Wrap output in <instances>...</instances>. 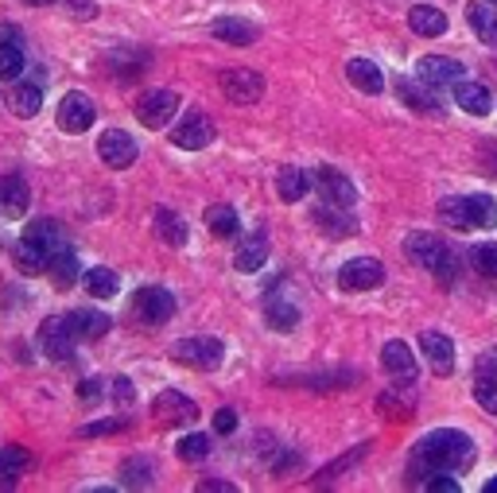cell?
<instances>
[{
  "instance_id": "cell-1",
  "label": "cell",
  "mask_w": 497,
  "mask_h": 493,
  "mask_svg": "<svg viewBox=\"0 0 497 493\" xmlns=\"http://www.w3.org/2000/svg\"><path fill=\"white\" fill-rule=\"evenodd\" d=\"M416 459L428 474L435 471H451V474H463L470 463H475V443H470L466 431H455V428H440L432 436L420 439L416 447Z\"/></svg>"
},
{
  "instance_id": "cell-2",
  "label": "cell",
  "mask_w": 497,
  "mask_h": 493,
  "mask_svg": "<svg viewBox=\"0 0 497 493\" xmlns=\"http://www.w3.org/2000/svg\"><path fill=\"white\" fill-rule=\"evenodd\" d=\"M171 358L187 369H198V373H214L222 361H226V346L218 338H206V334H195V338H179L171 342Z\"/></svg>"
},
{
  "instance_id": "cell-3",
  "label": "cell",
  "mask_w": 497,
  "mask_h": 493,
  "mask_svg": "<svg viewBox=\"0 0 497 493\" xmlns=\"http://www.w3.org/2000/svg\"><path fill=\"white\" fill-rule=\"evenodd\" d=\"M175 113H179V93L175 90H148L136 101V121L144 128H168Z\"/></svg>"
},
{
  "instance_id": "cell-4",
  "label": "cell",
  "mask_w": 497,
  "mask_h": 493,
  "mask_svg": "<svg viewBox=\"0 0 497 493\" xmlns=\"http://www.w3.org/2000/svg\"><path fill=\"white\" fill-rule=\"evenodd\" d=\"M381 280H385V268H381V261H373V256H353V261L338 268L342 291H373Z\"/></svg>"
},
{
  "instance_id": "cell-5",
  "label": "cell",
  "mask_w": 497,
  "mask_h": 493,
  "mask_svg": "<svg viewBox=\"0 0 497 493\" xmlns=\"http://www.w3.org/2000/svg\"><path fill=\"white\" fill-rule=\"evenodd\" d=\"M466 74V66L458 58H447V55H423L420 66H416V78H423L432 90H451L458 86Z\"/></svg>"
},
{
  "instance_id": "cell-6",
  "label": "cell",
  "mask_w": 497,
  "mask_h": 493,
  "mask_svg": "<svg viewBox=\"0 0 497 493\" xmlns=\"http://www.w3.org/2000/svg\"><path fill=\"white\" fill-rule=\"evenodd\" d=\"M311 183H315V191L323 195V203H330V206L353 210V203H358V186H353L338 168H318Z\"/></svg>"
},
{
  "instance_id": "cell-7",
  "label": "cell",
  "mask_w": 497,
  "mask_h": 493,
  "mask_svg": "<svg viewBox=\"0 0 497 493\" xmlns=\"http://www.w3.org/2000/svg\"><path fill=\"white\" fill-rule=\"evenodd\" d=\"M133 307H136V315L148 326H160V323H168L171 315H175V296H171L168 288H140L136 299H133Z\"/></svg>"
},
{
  "instance_id": "cell-8",
  "label": "cell",
  "mask_w": 497,
  "mask_h": 493,
  "mask_svg": "<svg viewBox=\"0 0 497 493\" xmlns=\"http://www.w3.org/2000/svg\"><path fill=\"white\" fill-rule=\"evenodd\" d=\"M222 93L233 101V105H257L260 93H265V78L257 70H226L222 74Z\"/></svg>"
},
{
  "instance_id": "cell-9",
  "label": "cell",
  "mask_w": 497,
  "mask_h": 493,
  "mask_svg": "<svg viewBox=\"0 0 497 493\" xmlns=\"http://www.w3.org/2000/svg\"><path fill=\"white\" fill-rule=\"evenodd\" d=\"M210 140H214V121H210V117H203V113H191V117H187V121L171 133V144L183 148V151H203Z\"/></svg>"
},
{
  "instance_id": "cell-10",
  "label": "cell",
  "mask_w": 497,
  "mask_h": 493,
  "mask_svg": "<svg viewBox=\"0 0 497 493\" xmlns=\"http://www.w3.org/2000/svg\"><path fill=\"white\" fill-rule=\"evenodd\" d=\"M93 117H98V109L86 93H66L63 105H58V128H66V133H86Z\"/></svg>"
},
{
  "instance_id": "cell-11",
  "label": "cell",
  "mask_w": 497,
  "mask_h": 493,
  "mask_svg": "<svg viewBox=\"0 0 497 493\" xmlns=\"http://www.w3.org/2000/svg\"><path fill=\"white\" fill-rule=\"evenodd\" d=\"M98 156H101V163H109V168H128V163L136 160V140L121 133V128H109L105 136H98Z\"/></svg>"
},
{
  "instance_id": "cell-12",
  "label": "cell",
  "mask_w": 497,
  "mask_h": 493,
  "mask_svg": "<svg viewBox=\"0 0 497 493\" xmlns=\"http://www.w3.org/2000/svg\"><path fill=\"white\" fill-rule=\"evenodd\" d=\"M420 354L428 358V366L440 373V377H447V373L455 369V346H451V338L440 334V331H423L420 334Z\"/></svg>"
},
{
  "instance_id": "cell-13",
  "label": "cell",
  "mask_w": 497,
  "mask_h": 493,
  "mask_svg": "<svg viewBox=\"0 0 497 493\" xmlns=\"http://www.w3.org/2000/svg\"><path fill=\"white\" fill-rule=\"evenodd\" d=\"M39 346H43V354L51 361H66L70 350H74V334H70L66 319H47L39 326Z\"/></svg>"
},
{
  "instance_id": "cell-14",
  "label": "cell",
  "mask_w": 497,
  "mask_h": 493,
  "mask_svg": "<svg viewBox=\"0 0 497 493\" xmlns=\"http://www.w3.org/2000/svg\"><path fill=\"white\" fill-rule=\"evenodd\" d=\"M66 326L74 334V342H98V338L109 331V315L93 311V307H78L66 315Z\"/></svg>"
},
{
  "instance_id": "cell-15",
  "label": "cell",
  "mask_w": 497,
  "mask_h": 493,
  "mask_svg": "<svg viewBox=\"0 0 497 493\" xmlns=\"http://www.w3.org/2000/svg\"><path fill=\"white\" fill-rule=\"evenodd\" d=\"M443 249H447V245L435 238V233H420V229H416V233H408V238H405V256H408L412 264L428 268V272L435 268V261L443 256Z\"/></svg>"
},
{
  "instance_id": "cell-16",
  "label": "cell",
  "mask_w": 497,
  "mask_h": 493,
  "mask_svg": "<svg viewBox=\"0 0 497 493\" xmlns=\"http://www.w3.org/2000/svg\"><path fill=\"white\" fill-rule=\"evenodd\" d=\"M28 206H31L28 183L20 175H4L0 179V218H20V214H28Z\"/></svg>"
},
{
  "instance_id": "cell-17",
  "label": "cell",
  "mask_w": 497,
  "mask_h": 493,
  "mask_svg": "<svg viewBox=\"0 0 497 493\" xmlns=\"http://www.w3.org/2000/svg\"><path fill=\"white\" fill-rule=\"evenodd\" d=\"M381 366L388 377H400V381H416V354L405 346V342H385L381 350Z\"/></svg>"
},
{
  "instance_id": "cell-18",
  "label": "cell",
  "mask_w": 497,
  "mask_h": 493,
  "mask_svg": "<svg viewBox=\"0 0 497 493\" xmlns=\"http://www.w3.org/2000/svg\"><path fill=\"white\" fill-rule=\"evenodd\" d=\"M265 261H268L265 233H248V238L238 245V253H233V268H238V272H260Z\"/></svg>"
},
{
  "instance_id": "cell-19",
  "label": "cell",
  "mask_w": 497,
  "mask_h": 493,
  "mask_svg": "<svg viewBox=\"0 0 497 493\" xmlns=\"http://www.w3.org/2000/svg\"><path fill=\"white\" fill-rule=\"evenodd\" d=\"M397 93H400V101H405L408 109H416V113H432V117L443 113L440 101L428 93V82H423V78H400L397 82Z\"/></svg>"
},
{
  "instance_id": "cell-20",
  "label": "cell",
  "mask_w": 497,
  "mask_h": 493,
  "mask_svg": "<svg viewBox=\"0 0 497 493\" xmlns=\"http://www.w3.org/2000/svg\"><path fill=\"white\" fill-rule=\"evenodd\" d=\"M156 416H163V419H171V424H191V419L198 416V408H195V401H187L183 393H175V389H168V393H160L156 396Z\"/></svg>"
},
{
  "instance_id": "cell-21",
  "label": "cell",
  "mask_w": 497,
  "mask_h": 493,
  "mask_svg": "<svg viewBox=\"0 0 497 493\" xmlns=\"http://www.w3.org/2000/svg\"><path fill=\"white\" fill-rule=\"evenodd\" d=\"M346 78H350V86L362 90V93H381L385 90V74L377 70V63H370V58H350Z\"/></svg>"
},
{
  "instance_id": "cell-22",
  "label": "cell",
  "mask_w": 497,
  "mask_h": 493,
  "mask_svg": "<svg viewBox=\"0 0 497 493\" xmlns=\"http://www.w3.org/2000/svg\"><path fill=\"white\" fill-rule=\"evenodd\" d=\"M466 229H497V203L490 195H466Z\"/></svg>"
},
{
  "instance_id": "cell-23",
  "label": "cell",
  "mask_w": 497,
  "mask_h": 493,
  "mask_svg": "<svg viewBox=\"0 0 497 493\" xmlns=\"http://www.w3.org/2000/svg\"><path fill=\"white\" fill-rule=\"evenodd\" d=\"M265 319H268L272 331H295V326H300V307L283 299L280 291H272L265 299Z\"/></svg>"
},
{
  "instance_id": "cell-24",
  "label": "cell",
  "mask_w": 497,
  "mask_h": 493,
  "mask_svg": "<svg viewBox=\"0 0 497 493\" xmlns=\"http://www.w3.org/2000/svg\"><path fill=\"white\" fill-rule=\"evenodd\" d=\"M315 221L323 226V233H330V238H350V233L358 229V221H353L350 210L330 206V203H323V206L315 210Z\"/></svg>"
},
{
  "instance_id": "cell-25",
  "label": "cell",
  "mask_w": 497,
  "mask_h": 493,
  "mask_svg": "<svg viewBox=\"0 0 497 493\" xmlns=\"http://www.w3.org/2000/svg\"><path fill=\"white\" fill-rule=\"evenodd\" d=\"M43 105V93H39V82H16L8 90V109L16 117H35Z\"/></svg>"
},
{
  "instance_id": "cell-26",
  "label": "cell",
  "mask_w": 497,
  "mask_h": 493,
  "mask_svg": "<svg viewBox=\"0 0 497 493\" xmlns=\"http://www.w3.org/2000/svg\"><path fill=\"white\" fill-rule=\"evenodd\" d=\"M455 101L463 105L470 117H486L493 109V105H490V90L482 86V82H466V78L455 86Z\"/></svg>"
},
{
  "instance_id": "cell-27",
  "label": "cell",
  "mask_w": 497,
  "mask_h": 493,
  "mask_svg": "<svg viewBox=\"0 0 497 493\" xmlns=\"http://www.w3.org/2000/svg\"><path fill=\"white\" fill-rule=\"evenodd\" d=\"M408 28L416 35H428V39H435V35L447 31V16L435 4H416L408 12Z\"/></svg>"
},
{
  "instance_id": "cell-28",
  "label": "cell",
  "mask_w": 497,
  "mask_h": 493,
  "mask_svg": "<svg viewBox=\"0 0 497 493\" xmlns=\"http://www.w3.org/2000/svg\"><path fill=\"white\" fill-rule=\"evenodd\" d=\"M47 272H51V280L58 288H70L78 280V256L63 245V249H55L51 256H47Z\"/></svg>"
},
{
  "instance_id": "cell-29",
  "label": "cell",
  "mask_w": 497,
  "mask_h": 493,
  "mask_svg": "<svg viewBox=\"0 0 497 493\" xmlns=\"http://www.w3.org/2000/svg\"><path fill=\"white\" fill-rule=\"evenodd\" d=\"M82 284L93 299H113L117 291H121V276L113 272V268H90L86 276H82Z\"/></svg>"
},
{
  "instance_id": "cell-30",
  "label": "cell",
  "mask_w": 497,
  "mask_h": 493,
  "mask_svg": "<svg viewBox=\"0 0 497 493\" xmlns=\"http://www.w3.org/2000/svg\"><path fill=\"white\" fill-rule=\"evenodd\" d=\"M307 186H311V179H307L303 168H280V175H276V195L283 198V203H295V198H303Z\"/></svg>"
},
{
  "instance_id": "cell-31",
  "label": "cell",
  "mask_w": 497,
  "mask_h": 493,
  "mask_svg": "<svg viewBox=\"0 0 497 493\" xmlns=\"http://www.w3.org/2000/svg\"><path fill=\"white\" fill-rule=\"evenodd\" d=\"M206 226L222 241H230V238H238V233H241V221H238V214H233V206H210L206 210Z\"/></svg>"
},
{
  "instance_id": "cell-32",
  "label": "cell",
  "mask_w": 497,
  "mask_h": 493,
  "mask_svg": "<svg viewBox=\"0 0 497 493\" xmlns=\"http://www.w3.org/2000/svg\"><path fill=\"white\" fill-rule=\"evenodd\" d=\"M23 238H28L31 245H39L47 256H51L55 249H63V233H58V226H55V221H47V218L31 221V226L23 229Z\"/></svg>"
},
{
  "instance_id": "cell-33",
  "label": "cell",
  "mask_w": 497,
  "mask_h": 493,
  "mask_svg": "<svg viewBox=\"0 0 497 493\" xmlns=\"http://www.w3.org/2000/svg\"><path fill=\"white\" fill-rule=\"evenodd\" d=\"M214 35L222 43H233V47H253L257 43V28H253V23H245V20H218Z\"/></svg>"
},
{
  "instance_id": "cell-34",
  "label": "cell",
  "mask_w": 497,
  "mask_h": 493,
  "mask_svg": "<svg viewBox=\"0 0 497 493\" xmlns=\"http://www.w3.org/2000/svg\"><path fill=\"white\" fill-rule=\"evenodd\" d=\"M466 20H470V28H475V35H478L482 43L497 47V12H490L486 4H470L466 8Z\"/></svg>"
},
{
  "instance_id": "cell-35",
  "label": "cell",
  "mask_w": 497,
  "mask_h": 493,
  "mask_svg": "<svg viewBox=\"0 0 497 493\" xmlns=\"http://www.w3.org/2000/svg\"><path fill=\"white\" fill-rule=\"evenodd\" d=\"M156 238L163 245H183L187 241V226L179 214H171V210H156Z\"/></svg>"
},
{
  "instance_id": "cell-36",
  "label": "cell",
  "mask_w": 497,
  "mask_h": 493,
  "mask_svg": "<svg viewBox=\"0 0 497 493\" xmlns=\"http://www.w3.org/2000/svg\"><path fill=\"white\" fill-rule=\"evenodd\" d=\"M16 264H20V272L39 276V272H47V253L39 249V245H31L28 238H23V241L16 245Z\"/></svg>"
},
{
  "instance_id": "cell-37",
  "label": "cell",
  "mask_w": 497,
  "mask_h": 493,
  "mask_svg": "<svg viewBox=\"0 0 497 493\" xmlns=\"http://www.w3.org/2000/svg\"><path fill=\"white\" fill-rule=\"evenodd\" d=\"M28 463H31V454L23 447H0V482H12L16 474H23Z\"/></svg>"
},
{
  "instance_id": "cell-38",
  "label": "cell",
  "mask_w": 497,
  "mask_h": 493,
  "mask_svg": "<svg viewBox=\"0 0 497 493\" xmlns=\"http://www.w3.org/2000/svg\"><path fill=\"white\" fill-rule=\"evenodd\" d=\"M470 264H475L482 276L497 280V241H482V245H475V249H470Z\"/></svg>"
},
{
  "instance_id": "cell-39",
  "label": "cell",
  "mask_w": 497,
  "mask_h": 493,
  "mask_svg": "<svg viewBox=\"0 0 497 493\" xmlns=\"http://www.w3.org/2000/svg\"><path fill=\"white\" fill-rule=\"evenodd\" d=\"M121 486L136 489V486H152V463L148 459H128L121 466Z\"/></svg>"
},
{
  "instance_id": "cell-40",
  "label": "cell",
  "mask_w": 497,
  "mask_h": 493,
  "mask_svg": "<svg viewBox=\"0 0 497 493\" xmlns=\"http://www.w3.org/2000/svg\"><path fill=\"white\" fill-rule=\"evenodd\" d=\"M206 454H210V436H198V431H195V436L179 439V459L183 463H203Z\"/></svg>"
},
{
  "instance_id": "cell-41",
  "label": "cell",
  "mask_w": 497,
  "mask_h": 493,
  "mask_svg": "<svg viewBox=\"0 0 497 493\" xmlns=\"http://www.w3.org/2000/svg\"><path fill=\"white\" fill-rule=\"evenodd\" d=\"M16 74H23V55H20V47H0V82H12Z\"/></svg>"
},
{
  "instance_id": "cell-42",
  "label": "cell",
  "mask_w": 497,
  "mask_h": 493,
  "mask_svg": "<svg viewBox=\"0 0 497 493\" xmlns=\"http://www.w3.org/2000/svg\"><path fill=\"white\" fill-rule=\"evenodd\" d=\"M475 401L486 408L490 416H497V377H478V385H475Z\"/></svg>"
},
{
  "instance_id": "cell-43",
  "label": "cell",
  "mask_w": 497,
  "mask_h": 493,
  "mask_svg": "<svg viewBox=\"0 0 497 493\" xmlns=\"http://www.w3.org/2000/svg\"><path fill=\"white\" fill-rule=\"evenodd\" d=\"M377 404H381L385 412H397V419H408V416H412V393H405V396L388 393V396H381Z\"/></svg>"
},
{
  "instance_id": "cell-44",
  "label": "cell",
  "mask_w": 497,
  "mask_h": 493,
  "mask_svg": "<svg viewBox=\"0 0 497 493\" xmlns=\"http://www.w3.org/2000/svg\"><path fill=\"white\" fill-rule=\"evenodd\" d=\"M435 276H440V284H451V280L458 276V256L451 253V249H443V256L435 261V268H432Z\"/></svg>"
},
{
  "instance_id": "cell-45",
  "label": "cell",
  "mask_w": 497,
  "mask_h": 493,
  "mask_svg": "<svg viewBox=\"0 0 497 493\" xmlns=\"http://www.w3.org/2000/svg\"><path fill=\"white\" fill-rule=\"evenodd\" d=\"M428 489H435V493H458V482H455L451 471H435V474H428Z\"/></svg>"
},
{
  "instance_id": "cell-46",
  "label": "cell",
  "mask_w": 497,
  "mask_h": 493,
  "mask_svg": "<svg viewBox=\"0 0 497 493\" xmlns=\"http://www.w3.org/2000/svg\"><path fill=\"white\" fill-rule=\"evenodd\" d=\"M214 431H218V436H233V431H238V412H233V408H218V412H214Z\"/></svg>"
},
{
  "instance_id": "cell-47",
  "label": "cell",
  "mask_w": 497,
  "mask_h": 493,
  "mask_svg": "<svg viewBox=\"0 0 497 493\" xmlns=\"http://www.w3.org/2000/svg\"><path fill=\"white\" fill-rule=\"evenodd\" d=\"M125 419H101V424H86L78 431V436H113V431H121Z\"/></svg>"
},
{
  "instance_id": "cell-48",
  "label": "cell",
  "mask_w": 497,
  "mask_h": 493,
  "mask_svg": "<svg viewBox=\"0 0 497 493\" xmlns=\"http://www.w3.org/2000/svg\"><path fill=\"white\" fill-rule=\"evenodd\" d=\"M66 8H70V16H78V20H90L93 12H98L93 0H66Z\"/></svg>"
},
{
  "instance_id": "cell-49",
  "label": "cell",
  "mask_w": 497,
  "mask_h": 493,
  "mask_svg": "<svg viewBox=\"0 0 497 493\" xmlns=\"http://www.w3.org/2000/svg\"><path fill=\"white\" fill-rule=\"evenodd\" d=\"M20 28H12V23H0V47H20Z\"/></svg>"
},
{
  "instance_id": "cell-50",
  "label": "cell",
  "mask_w": 497,
  "mask_h": 493,
  "mask_svg": "<svg viewBox=\"0 0 497 493\" xmlns=\"http://www.w3.org/2000/svg\"><path fill=\"white\" fill-rule=\"evenodd\" d=\"M478 377H497V350H490V354L478 361Z\"/></svg>"
},
{
  "instance_id": "cell-51",
  "label": "cell",
  "mask_w": 497,
  "mask_h": 493,
  "mask_svg": "<svg viewBox=\"0 0 497 493\" xmlns=\"http://www.w3.org/2000/svg\"><path fill=\"white\" fill-rule=\"evenodd\" d=\"M113 393H117V401H133V389H128V381H125V377H117V381H113Z\"/></svg>"
},
{
  "instance_id": "cell-52",
  "label": "cell",
  "mask_w": 497,
  "mask_h": 493,
  "mask_svg": "<svg viewBox=\"0 0 497 493\" xmlns=\"http://www.w3.org/2000/svg\"><path fill=\"white\" fill-rule=\"evenodd\" d=\"M82 396H86V401H98V381H86V389H82Z\"/></svg>"
},
{
  "instance_id": "cell-53",
  "label": "cell",
  "mask_w": 497,
  "mask_h": 493,
  "mask_svg": "<svg viewBox=\"0 0 497 493\" xmlns=\"http://www.w3.org/2000/svg\"><path fill=\"white\" fill-rule=\"evenodd\" d=\"M198 489H233L230 482H198Z\"/></svg>"
},
{
  "instance_id": "cell-54",
  "label": "cell",
  "mask_w": 497,
  "mask_h": 493,
  "mask_svg": "<svg viewBox=\"0 0 497 493\" xmlns=\"http://www.w3.org/2000/svg\"><path fill=\"white\" fill-rule=\"evenodd\" d=\"M486 493H497V478H490V482H486Z\"/></svg>"
},
{
  "instance_id": "cell-55",
  "label": "cell",
  "mask_w": 497,
  "mask_h": 493,
  "mask_svg": "<svg viewBox=\"0 0 497 493\" xmlns=\"http://www.w3.org/2000/svg\"><path fill=\"white\" fill-rule=\"evenodd\" d=\"M28 4H51V0H28Z\"/></svg>"
},
{
  "instance_id": "cell-56",
  "label": "cell",
  "mask_w": 497,
  "mask_h": 493,
  "mask_svg": "<svg viewBox=\"0 0 497 493\" xmlns=\"http://www.w3.org/2000/svg\"><path fill=\"white\" fill-rule=\"evenodd\" d=\"M490 4H497V0H490Z\"/></svg>"
}]
</instances>
